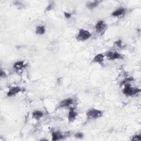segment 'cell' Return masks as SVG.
I'll return each instance as SVG.
<instances>
[{
  "label": "cell",
  "instance_id": "5bb4252c",
  "mask_svg": "<svg viewBox=\"0 0 141 141\" xmlns=\"http://www.w3.org/2000/svg\"><path fill=\"white\" fill-rule=\"evenodd\" d=\"M35 33L38 35H43L45 33V28L43 25H39L36 27Z\"/></svg>",
  "mask_w": 141,
  "mask_h": 141
},
{
  "label": "cell",
  "instance_id": "5b68a950",
  "mask_svg": "<svg viewBox=\"0 0 141 141\" xmlns=\"http://www.w3.org/2000/svg\"><path fill=\"white\" fill-rule=\"evenodd\" d=\"M107 27V24L103 20H99L97 22L95 25V29L96 32L98 33L102 34L103 32H105V29Z\"/></svg>",
  "mask_w": 141,
  "mask_h": 141
},
{
  "label": "cell",
  "instance_id": "9c48e42d",
  "mask_svg": "<svg viewBox=\"0 0 141 141\" xmlns=\"http://www.w3.org/2000/svg\"><path fill=\"white\" fill-rule=\"evenodd\" d=\"M77 116V113L75 111V109L71 108L69 113V115H68V119H69V121L71 122H74L76 120Z\"/></svg>",
  "mask_w": 141,
  "mask_h": 141
},
{
  "label": "cell",
  "instance_id": "8992f818",
  "mask_svg": "<svg viewBox=\"0 0 141 141\" xmlns=\"http://www.w3.org/2000/svg\"><path fill=\"white\" fill-rule=\"evenodd\" d=\"M74 99L72 98H67L62 100L60 104L61 108H67L70 107L74 103Z\"/></svg>",
  "mask_w": 141,
  "mask_h": 141
},
{
  "label": "cell",
  "instance_id": "44dd1931",
  "mask_svg": "<svg viewBox=\"0 0 141 141\" xmlns=\"http://www.w3.org/2000/svg\"><path fill=\"white\" fill-rule=\"evenodd\" d=\"M53 3H52L49 4V6L46 8V11H50L51 9H53Z\"/></svg>",
  "mask_w": 141,
  "mask_h": 141
},
{
  "label": "cell",
  "instance_id": "ffe728a7",
  "mask_svg": "<svg viewBox=\"0 0 141 141\" xmlns=\"http://www.w3.org/2000/svg\"><path fill=\"white\" fill-rule=\"evenodd\" d=\"M64 15H65V18H70L71 17V15L72 14L70 13H68V12H64Z\"/></svg>",
  "mask_w": 141,
  "mask_h": 141
},
{
  "label": "cell",
  "instance_id": "7c38bea8",
  "mask_svg": "<svg viewBox=\"0 0 141 141\" xmlns=\"http://www.w3.org/2000/svg\"><path fill=\"white\" fill-rule=\"evenodd\" d=\"M104 60V55L102 54H99L96 55L93 59V61L96 63L101 64Z\"/></svg>",
  "mask_w": 141,
  "mask_h": 141
},
{
  "label": "cell",
  "instance_id": "ba28073f",
  "mask_svg": "<svg viewBox=\"0 0 141 141\" xmlns=\"http://www.w3.org/2000/svg\"><path fill=\"white\" fill-rule=\"evenodd\" d=\"M26 65H24V61H18L15 62L14 65V69L17 72L22 71L23 69L25 67Z\"/></svg>",
  "mask_w": 141,
  "mask_h": 141
},
{
  "label": "cell",
  "instance_id": "e0dca14e",
  "mask_svg": "<svg viewBox=\"0 0 141 141\" xmlns=\"http://www.w3.org/2000/svg\"><path fill=\"white\" fill-rule=\"evenodd\" d=\"M83 137H84V134H83L82 132H77L75 134V137L77 138L81 139Z\"/></svg>",
  "mask_w": 141,
  "mask_h": 141
},
{
  "label": "cell",
  "instance_id": "277c9868",
  "mask_svg": "<svg viewBox=\"0 0 141 141\" xmlns=\"http://www.w3.org/2000/svg\"><path fill=\"white\" fill-rule=\"evenodd\" d=\"M106 56L109 60L122 59L124 58V56L116 51H109L106 53Z\"/></svg>",
  "mask_w": 141,
  "mask_h": 141
},
{
  "label": "cell",
  "instance_id": "8fae6325",
  "mask_svg": "<svg viewBox=\"0 0 141 141\" xmlns=\"http://www.w3.org/2000/svg\"><path fill=\"white\" fill-rule=\"evenodd\" d=\"M125 12H126V9L125 8H119L112 12V15L114 17H118L123 14Z\"/></svg>",
  "mask_w": 141,
  "mask_h": 141
},
{
  "label": "cell",
  "instance_id": "3957f363",
  "mask_svg": "<svg viewBox=\"0 0 141 141\" xmlns=\"http://www.w3.org/2000/svg\"><path fill=\"white\" fill-rule=\"evenodd\" d=\"M103 112L100 110H98L96 109H90L87 112V116L89 119H95L100 117L102 116Z\"/></svg>",
  "mask_w": 141,
  "mask_h": 141
},
{
  "label": "cell",
  "instance_id": "30bf717a",
  "mask_svg": "<svg viewBox=\"0 0 141 141\" xmlns=\"http://www.w3.org/2000/svg\"><path fill=\"white\" fill-rule=\"evenodd\" d=\"M65 136L62 134L60 132H54L52 133V140H59L64 139Z\"/></svg>",
  "mask_w": 141,
  "mask_h": 141
},
{
  "label": "cell",
  "instance_id": "ac0fdd59",
  "mask_svg": "<svg viewBox=\"0 0 141 141\" xmlns=\"http://www.w3.org/2000/svg\"><path fill=\"white\" fill-rule=\"evenodd\" d=\"M0 76H1V77L4 78L7 77V75L4 72V71H3L2 70H1V71H0Z\"/></svg>",
  "mask_w": 141,
  "mask_h": 141
},
{
  "label": "cell",
  "instance_id": "52a82bcc",
  "mask_svg": "<svg viewBox=\"0 0 141 141\" xmlns=\"http://www.w3.org/2000/svg\"><path fill=\"white\" fill-rule=\"evenodd\" d=\"M22 89L19 87H12L9 88V91L7 93L8 97H12L15 95L19 93L20 92H21Z\"/></svg>",
  "mask_w": 141,
  "mask_h": 141
},
{
  "label": "cell",
  "instance_id": "2e32d148",
  "mask_svg": "<svg viewBox=\"0 0 141 141\" xmlns=\"http://www.w3.org/2000/svg\"><path fill=\"white\" fill-rule=\"evenodd\" d=\"M132 140H141V137L140 134H136L132 137Z\"/></svg>",
  "mask_w": 141,
  "mask_h": 141
},
{
  "label": "cell",
  "instance_id": "4fadbf2b",
  "mask_svg": "<svg viewBox=\"0 0 141 141\" xmlns=\"http://www.w3.org/2000/svg\"><path fill=\"white\" fill-rule=\"evenodd\" d=\"M32 116H33V119H34L36 120H39L43 116V113L42 111H41L36 110V111H35L33 112Z\"/></svg>",
  "mask_w": 141,
  "mask_h": 141
},
{
  "label": "cell",
  "instance_id": "d6986e66",
  "mask_svg": "<svg viewBox=\"0 0 141 141\" xmlns=\"http://www.w3.org/2000/svg\"><path fill=\"white\" fill-rule=\"evenodd\" d=\"M115 44L116 45H117L119 47H120V48H121L122 45V41H121V40H120L116 41L115 43Z\"/></svg>",
  "mask_w": 141,
  "mask_h": 141
},
{
  "label": "cell",
  "instance_id": "7a4b0ae2",
  "mask_svg": "<svg viewBox=\"0 0 141 141\" xmlns=\"http://www.w3.org/2000/svg\"><path fill=\"white\" fill-rule=\"evenodd\" d=\"M92 36L91 33L87 30L81 29L77 35L76 39L78 41H84L89 39Z\"/></svg>",
  "mask_w": 141,
  "mask_h": 141
},
{
  "label": "cell",
  "instance_id": "9a60e30c",
  "mask_svg": "<svg viewBox=\"0 0 141 141\" xmlns=\"http://www.w3.org/2000/svg\"><path fill=\"white\" fill-rule=\"evenodd\" d=\"M99 2H100V1H94L93 2H88L87 3V6L90 9H93L98 6Z\"/></svg>",
  "mask_w": 141,
  "mask_h": 141
},
{
  "label": "cell",
  "instance_id": "6da1fadb",
  "mask_svg": "<svg viewBox=\"0 0 141 141\" xmlns=\"http://www.w3.org/2000/svg\"><path fill=\"white\" fill-rule=\"evenodd\" d=\"M140 92V89L138 88L132 87L129 85H126L123 88V93L127 97H132L136 95Z\"/></svg>",
  "mask_w": 141,
  "mask_h": 141
}]
</instances>
